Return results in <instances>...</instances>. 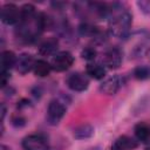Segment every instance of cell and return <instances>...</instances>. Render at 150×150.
Instances as JSON below:
<instances>
[{
  "label": "cell",
  "instance_id": "1",
  "mask_svg": "<svg viewBox=\"0 0 150 150\" xmlns=\"http://www.w3.org/2000/svg\"><path fill=\"white\" fill-rule=\"evenodd\" d=\"M108 19V30L111 35L121 39L129 35L132 23V15L127 9H122L118 4L110 5Z\"/></svg>",
  "mask_w": 150,
  "mask_h": 150
},
{
  "label": "cell",
  "instance_id": "2",
  "mask_svg": "<svg viewBox=\"0 0 150 150\" xmlns=\"http://www.w3.org/2000/svg\"><path fill=\"white\" fill-rule=\"evenodd\" d=\"M66 105L62 101L55 98L52 100L48 104V109H47V122L50 125H57L60 123V121L63 118L64 114H66Z\"/></svg>",
  "mask_w": 150,
  "mask_h": 150
},
{
  "label": "cell",
  "instance_id": "3",
  "mask_svg": "<svg viewBox=\"0 0 150 150\" xmlns=\"http://www.w3.org/2000/svg\"><path fill=\"white\" fill-rule=\"evenodd\" d=\"M74 63V56L71 53L67 50L57 52L55 55H53V59L50 61V66L56 71H64L71 67Z\"/></svg>",
  "mask_w": 150,
  "mask_h": 150
},
{
  "label": "cell",
  "instance_id": "4",
  "mask_svg": "<svg viewBox=\"0 0 150 150\" xmlns=\"http://www.w3.org/2000/svg\"><path fill=\"white\" fill-rule=\"evenodd\" d=\"M0 18L1 21L8 26L19 25L21 19V12L18 8V6H15L14 4H6L1 8Z\"/></svg>",
  "mask_w": 150,
  "mask_h": 150
},
{
  "label": "cell",
  "instance_id": "5",
  "mask_svg": "<svg viewBox=\"0 0 150 150\" xmlns=\"http://www.w3.org/2000/svg\"><path fill=\"white\" fill-rule=\"evenodd\" d=\"M23 150H48V143L42 135H29L22 139Z\"/></svg>",
  "mask_w": 150,
  "mask_h": 150
},
{
  "label": "cell",
  "instance_id": "6",
  "mask_svg": "<svg viewBox=\"0 0 150 150\" xmlns=\"http://www.w3.org/2000/svg\"><path fill=\"white\" fill-rule=\"evenodd\" d=\"M66 83L73 91H84L89 86V79L82 73H73L67 77Z\"/></svg>",
  "mask_w": 150,
  "mask_h": 150
},
{
  "label": "cell",
  "instance_id": "7",
  "mask_svg": "<svg viewBox=\"0 0 150 150\" xmlns=\"http://www.w3.org/2000/svg\"><path fill=\"white\" fill-rule=\"evenodd\" d=\"M102 60H103V63H104L105 67H108L110 69H116L122 63V60H123L122 52L117 47L109 48L104 52Z\"/></svg>",
  "mask_w": 150,
  "mask_h": 150
},
{
  "label": "cell",
  "instance_id": "8",
  "mask_svg": "<svg viewBox=\"0 0 150 150\" xmlns=\"http://www.w3.org/2000/svg\"><path fill=\"white\" fill-rule=\"evenodd\" d=\"M122 86H123V80L121 76H118V75L110 76L101 83L100 91L105 95H115Z\"/></svg>",
  "mask_w": 150,
  "mask_h": 150
},
{
  "label": "cell",
  "instance_id": "9",
  "mask_svg": "<svg viewBox=\"0 0 150 150\" xmlns=\"http://www.w3.org/2000/svg\"><path fill=\"white\" fill-rule=\"evenodd\" d=\"M35 62H36V60L33 57V55H30L28 53H22L16 57L15 69L21 75H25L34 69Z\"/></svg>",
  "mask_w": 150,
  "mask_h": 150
},
{
  "label": "cell",
  "instance_id": "10",
  "mask_svg": "<svg viewBox=\"0 0 150 150\" xmlns=\"http://www.w3.org/2000/svg\"><path fill=\"white\" fill-rule=\"evenodd\" d=\"M16 55L12 50H4L0 56V66H1V73L9 74L11 69L15 67L16 63Z\"/></svg>",
  "mask_w": 150,
  "mask_h": 150
},
{
  "label": "cell",
  "instance_id": "11",
  "mask_svg": "<svg viewBox=\"0 0 150 150\" xmlns=\"http://www.w3.org/2000/svg\"><path fill=\"white\" fill-rule=\"evenodd\" d=\"M59 47V41L56 38H49L47 40H45L40 47H39V53L41 55L45 56H49V55H55L56 50Z\"/></svg>",
  "mask_w": 150,
  "mask_h": 150
},
{
  "label": "cell",
  "instance_id": "12",
  "mask_svg": "<svg viewBox=\"0 0 150 150\" xmlns=\"http://www.w3.org/2000/svg\"><path fill=\"white\" fill-rule=\"evenodd\" d=\"M134 132H135V137L137 141L143 142V143H148L150 141V125L149 124L144 122L137 123L134 128Z\"/></svg>",
  "mask_w": 150,
  "mask_h": 150
},
{
  "label": "cell",
  "instance_id": "13",
  "mask_svg": "<svg viewBox=\"0 0 150 150\" xmlns=\"http://www.w3.org/2000/svg\"><path fill=\"white\" fill-rule=\"evenodd\" d=\"M86 71L90 77H93L95 80H102L107 74L105 67L102 66L101 63H95V62L88 63L87 68H86Z\"/></svg>",
  "mask_w": 150,
  "mask_h": 150
},
{
  "label": "cell",
  "instance_id": "14",
  "mask_svg": "<svg viewBox=\"0 0 150 150\" xmlns=\"http://www.w3.org/2000/svg\"><path fill=\"white\" fill-rule=\"evenodd\" d=\"M52 66L49 62H47L46 60H36L35 62V66H34V74L39 77H45V76H48L49 73L52 71Z\"/></svg>",
  "mask_w": 150,
  "mask_h": 150
},
{
  "label": "cell",
  "instance_id": "15",
  "mask_svg": "<svg viewBox=\"0 0 150 150\" xmlns=\"http://www.w3.org/2000/svg\"><path fill=\"white\" fill-rule=\"evenodd\" d=\"M94 135V128L90 124H81L74 129V137L76 139H87Z\"/></svg>",
  "mask_w": 150,
  "mask_h": 150
},
{
  "label": "cell",
  "instance_id": "16",
  "mask_svg": "<svg viewBox=\"0 0 150 150\" xmlns=\"http://www.w3.org/2000/svg\"><path fill=\"white\" fill-rule=\"evenodd\" d=\"M134 77L137 80H149L150 79V67L149 66H138L134 69Z\"/></svg>",
  "mask_w": 150,
  "mask_h": 150
},
{
  "label": "cell",
  "instance_id": "17",
  "mask_svg": "<svg viewBox=\"0 0 150 150\" xmlns=\"http://www.w3.org/2000/svg\"><path fill=\"white\" fill-rule=\"evenodd\" d=\"M117 141H118V143H120L125 150H132V149H136L137 145H138L137 141H135L134 138H131V137H129V136H125V135L118 137Z\"/></svg>",
  "mask_w": 150,
  "mask_h": 150
},
{
  "label": "cell",
  "instance_id": "18",
  "mask_svg": "<svg viewBox=\"0 0 150 150\" xmlns=\"http://www.w3.org/2000/svg\"><path fill=\"white\" fill-rule=\"evenodd\" d=\"M96 55H97V53H96V50L93 47H86V48H83L81 50V57L84 59V60H87V61L95 60Z\"/></svg>",
  "mask_w": 150,
  "mask_h": 150
},
{
  "label": "cell",
  "instance_id": "19",
  "mask_svg": "<svg viewBox=\"0 0 150 150\" xmlns=\"http://www.w3.org/2000/svg\"><path fill=\"white\" fill-rule=\"evenodd\" d=\"M139 11L144 14H150V0H139L136 2Z\"/></svg>",
  "mask_w": 150,
  "mask_h": 150
},
{
  "label": "cell",
  "instance_id": "20",
  "mask_svg": "<svg viewBox=\"0 0 150 150\" xmlns=\"http://www.w3.org/2000/svg\"><path fill=\"white\" fill-rule=\"evenodd\" d=\"M12 124L16 128H20V127H23L26 124V118L22 117L21 115H15L12 117Z\"/></svg>",
  "mask_w": 150,
  "mask_h": 150
},
{
  "label": "cell",
  "instance_id": "21",
  "mask_svg": "<svg viewBox=\"0 0 150 150\" xmlns=\"http://www.w3.org/2000/svg\"><path fill=\"white\" fill-rule=\"evenodd\" d=\"M111 150H125L120 143H118V141L116 139L114 143H112V145H111Z\"/></svg>",
  "mask_w": 150,
  "mask_h": 150
},
{
  "label": "cell",
  "instance_id": "22",
  "mask_svg": "<svg viewBox=\"0 0 150 150\" xmlns=\"http://www.w3.org/2000/svg\"><path fill=\"white\" fill-rule=\"evenodd\" d=\"M5 114H6V108H5L4 104H1V120H2V121H4V118H5Z\"/></svg>",
  "mask_w": 150,
  "mask_h": 150
},
{
  "label": "cell",
  "instance_id": "23",
  "mask_svg": "<svg viewBox=\"0 0 150 150\" xmlns=\"http://www.w3.org/2000/svg\"><path fill=\"white\" fill-rule=\"evenodd\" d=\"M0 150H11V149H9V148H7V146H5V145H1Z\"/></svg>",
  "mask_w": 150,
  "mask_h": 150
},
{
  "label": "cell",
  "instance_id": "24",
  "mask_svg": "<svg viewBox=\"0 0 150 150\" xmlns=\"http://www.w3.org/2000/svg\"><path fill=\"white\" fill-rule=\"evenodd\" d=\"M145 150H150V144H149V145L146 146V149H145Z\"/></svg>",
  "mask_w": 150,
  "mask_h": 150
}]
</instances>
